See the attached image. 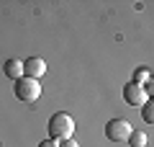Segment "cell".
Instances as JSON below:
<instances>
[{
    "label": "cell",
    "instance_id": "obj_7",
    "mask_svg": "<svg viewBox=\"0 0 154 147\" xmlns=\"http://www.w3.org/2000/svg\"><path fill=\"white\" fill-rule=\"evenodd\" d=\"M126 142L131 147H146V134H144V132H131Z\"/></svg>",
    "mask_w": 154,
    "mask_h": 147
},
{
    "label": "cell",
    "instance_id": "obj_11",
    "mask_svg": "<svg viewBox=\"0 0 154 147\" xmlns=\"http://www.w3.org/2000/svg\"><path fill=\"white\" fill-rule=\"evenodd\" d=\"M36 147H57V142H54V139H41Z\"/></svg>",
    "mask_w": 154,
    "mask_h": 147
},
{
    "label": "cell",
    "instance_id": "obj_3",
    "mask_svg": "<svg viewBox=\"0 0 154 147\" xmlns=\"http://www.w3.org/2000/svg\"><path fill=\"white\" fill-rule=\"evenodd\" d=\"M131 124H128L126 119H110L108 124H105V137H108L110 142H126L128 134H131Z\"/></svg>",
    "mask_w": 154,
    "mask_h": 147
},
{
    "label": "cell",
    "instance_id": "obj_4",
    "mask_svg": "<svg viewBox=\"0 0 154 147\" xmlns=\"http://www.w3.org/2000/svg\"><path fill=\"white\" fill-rule=\"evenodd\" d=\"M123 101H126L128 106H141L144 101H146V90H144V85H139V83H126L123 85Z\"/></svg>",
    "mask_w": 154,
    "mask_h": 147
},
{
    "label": "cell",
    "instance_id": "obj_9",
    "mask_svg": "<svg viewBox=\"0 0 154 147\" xmlns=\"http://www.w3.org/2000/svg\"><path fill=\"white\" fill-rule=\"evenodd\" d=\"M152 80V70L149 67H139L136 72H134V83H139V85H144V83Z\"/></svg>",
    "mask_w": 154,
    "mask_h": 147
},
{
    "label": "cell",
    "instance_id": "obj_5",
    "mask_svg": "<svg viewBox=\"0 0 154 147\" xmlns=\"http://www.w3.org/2000/svg\"><path fill=\"white\" fill-rule=\"evenodd\" d=\"M46 75V62L41 60V57H28L26 62H23V77H33V80H38V77Z\"/></svg>",
    "mask_w": 154,
    "mask_h": 147
},
{
    "label": "cell",
    "instance_id": "obj_6",
    "mask_svg": "<svg viewBox=\"0 0 154 147\" xmlns=\"http://www.w3.org/2000/svg\"><path fill=\"white\" fill-rule=\"evenodd\" d=\"M3 72H5V77H13V80L23 77V60H18V57H11V60L3 65Z\"/></svg>",
    "mask_w": 154,
    "mask_h": 147
},
{
    "label": "cell",
    "instance_id": "obj_2",
    "mask_svg": "<svg viewBox=\"0 0 154 147\" xmlns=\"http://www.w3.org/2000/svg\"><path fill=\"white\" fill-rule=\"evenodd\" d=\"M13 93H16V98L23 101V103H33V101L41 96V85H38V80H33V77H18L16 85H13Z\"/></svg>",
    "mask_w": 154,
    "mask_h": 147
},
{
    "label": "cell",
    "instance_id": "obj_10",
    "mask_svg": "<svg viewBox=\"0 0 154 147\" xmlns=\"http://www.w3.org/2000/svg\"><path fill=\"white\" fill-rule=\"evenodd\" d=\"M57 147H80L75 139H62V142H57Z\"/></svg>",
    "mask_w": 154,
    "mask_h": 147
},
{
    "label": "cell",
    "instance_id": "obj_8",
    "mask_svg": "<svg viewBox=\"0 0 154 147\" xmlns=\"http://www.w3.org/2000/svg\"><path fill=\"white\" fill-rule=\"evenodd\" d=\"M141 119L146 121V124H152V121H154V103H152V98L141 103Z\"/></svg>",
    "mask_w": 154,
    "mask_h": 147
},
{
    "label": "cell",
    "instance_id": "obj_1",
    "mask_svg": "<svg viewBox=\"0 0 154 147\" xmlns=\"http://www.w3.org/2000/svg\"><path fill=\"white\" fill-rule=\"evenodd\" d=\"M46 132H49V139H54V142L72 139V134H75V119H72L67 111H57V114L49 119Z\"/></svg>",
    "mask_w": 154,
    "mask_h": 147
}]
</instances>
